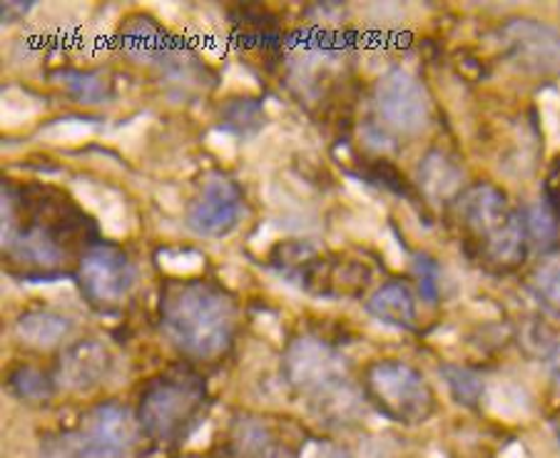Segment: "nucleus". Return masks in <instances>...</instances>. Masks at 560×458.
Wrapping results in <instances>:
<instances>
[{
    "label": "nucleus",
    "mask_w": 560,
    "mask_h": 458,
    "mask_svg": "<svg viewBox=\"0 0 560 458\" xmlns=\"http://www.w3.org/2000/svg\"><path fill=\"white\" fill-rule=\"evenodd\" d=\"M167 337L197 359L222 354L232 337V304L207 286H185L162 309Z\"/></svg>",
    "instance_id": "nucleus-1"
},
{
    "label": "nucleus",
    "mask_w": 560,
    "mask_h": 458,
    "mask_svg": "<svg viewBox=\"0 0 560 458\" xmlns=\"http://www.w3.org/2000/svg\"><path fill=\"white\" fill-rule=\"evenodd\" d=\"M138 444V424L120 403H103L83 419L70 436V458H132Z\"/></svg>",
    "instance_id": "nucleus-2"
},
{
    "label": "nucleus",
    "mask_w": 560,
    "mask_h": 458,
    "mask_svg": "<svg viewBox=\"0 0 560 458\" xmlns=\"http://www.w3.org/2000/svg\"><path fill=\"white\" fill-rule=\"evenodd\" d=\"M374 397L384 411L404 424H419L427 421L433 409V394L423 376L401 362L376 364L369 374Z\"/></svg>",
    "instance_id": "nucleus-3"
},
{
    "label": "nucleus",
    "mask_w": 560,
    "mask_h": 458,
    "mask_svg": "<svg viewBox=\"0 0 560 458\" xmlns=\"http://www.w3.org/2000/svg\"><path fill=\"white\" fill-rule=\"evenodd\" d=\"M202 407V389L192 381H162L142 401L140 421L155 442H175Z\"/></svg>",
    "instance_id": "nucleus-4"
},
{
    "label": "nucleus",
    "mask_w": 560,
    "mask_h": 458,
    "mask_svg": "<svg viewBox=\"0 0 560 458\" xmlns=\"http://www.w3.org/2000/svg\"><path fill=\"white\" fill-rule=\"evenodd\" d=\"M284 374L294 389L322 397L347 384V364L337 349L319 339H296L284 356Z\"/></svg>",
    "instance_id": "nucleus-5"
},
{
    "label": "nucleus",
    "mask_w": 560,
    "mask_h": 458,
    "mask_svg": "<svg viewBox=\"0 0 560 458\" xmlns=\"http://www.w3.org/2000/svg\"><path fill=\"white\" fill-rule=\"evenodd\" d=\"M374 105L378 118L401 134H417L429 122V101L423 87L406 70L392 68L376 80Z\"/></svg>",
    "instance_id": "nucleus-6"
},
{
    "label": "nucleus",
    "mask_w": 560,
    "mask_h": 458,
    "mask_svg": "<svg viewBox=\"0 0 560 458\" xmlns=\"http://www.w3.org/2000/svg\"><path fill=\"white\" fill-rule=\"evenodd\" d=\"M501 43L521 70L536 75L560 73V31L536 17H513L503 25Z\"/></svg>",
    "instance_id": "nucleus-7"
},
{
    "label": "nucleus",
    "mask_w": 560,
    "mask_h": 458,
    "mask_svg": "<svg viewBox=\"0 0 560 458\" xmlns=\"http://www.w3.org/2000/svg\"><path fill=\"white\" fill-rule=\"evenodd\" d=\"M242 195L228 177H210L189 208L187 222L197 235L222 237L240 222Z\"/></svg>",
    "instance_id": "nucleus-8"
},
{
    "label": "nucleus",
    "mask_w": 560,
    "mask_h": 458,
    "mask_svg": "<svg viewBox=\"0 0 560 458\" xmlns=\"http://www.w3.org/2000/svg\"><path fill=\"white\" fill-rule=\"evenodd\" d=\"M85 290L95 302L120 304L135 284V267L128 257L110 247H97L90 251L80 267Z\"/></svg>",
    "instance_id": "nucleus-9"
},
{
    "label": "nucleus",
    "mask_w": 560,
    "mask_h": 458,
    "mask_svg": "<svg viewBox=\"0 0 560 458\" xmlns=\"http://www.w3.org/2000/svg\"><path fill=\"white\" fill-rule=\"evenodd\" d=\"M110 369L107 349L97 341H78L66 349L58 364V384L66 391L85 394L101 386Z\"/></svg>",
    "instance_id": "nucleus-10"
},
{
    "label": "nucleus",
    "mask_w": 560,
    "mask_h": 458,
    "mask_svg": "<svg viewBox=\"0 0 560 458\" xmlns=\"http://www.w3.org/2000/svg\"><path fill=\"white\" fill-rule=\"evenodd\" d=\"M72 192H75L78 200L83 202L90 212L97 214V220H101L107 235L110 237L128 235L130 214H128V208H125L120 192H115L101 183H93V179L88 177H78L75 183H72Z\"/></svg>",
    "instance_id": "nucleus-11"
},
{
    "label": "nucleus",
    "mask_w": 560,
    "mask_h": 458,
    "mask_svg": "<svg viewBox=\"0 0 560 458\" xmlns=\"http://www.w3.org/2000/svg\"><path fill=\"white\" fill-rule=\"evenodd\" d=\"M460 212H464L466 222L471 224L478 235H489V239L513 218V214L505 210L503 195L489 185L468 190L464 195V200H460Z\"/></svg>",
    "instance_id": "nucleus-12"
},
{
    "label": "nucleus",
    "mask_w": 560,
    "mask_h": 458,
    "mask_svg": "<svg viewBox=\"0 0 560 458\" xmlns=\"http://www.w3.org/2000/svg\"><path fill=\"white\" fill-rule=\"evenodd\" d=\"M369 312L382 321V325L396 329H411L417 319V304L411 292L404 284H386L369 302Z\"/></svg>",
    "instance_id": "nucleus-13"
},
{
    "label": "nucleus",
    "mask_w": 560,
    "mask_h": 458,
    "mask_svg": "<svg viewBox=\"0 0 560 458\" xmlns=\"http://www.w3.org/2000/svg\"><path fill=\"white\" fill-rule=\"evenodd\" d=\"M419 185L431 202H444L460 187V169L441 152H431L419 167Z\"/></svg>",
    "instance_id": "nucleus-14"
},
{
    "label": "nucleus",
    "mask_w": 560,
    "mask_h": 458,
    "mask_svg": "<svg viewBox=\"0 0 560 458\" xmlns=\"http://www.w3.org/2000/svg\"><path fill=\"white\" fill-rule=\"evenodd\" d=\"M68 331L70 321L58 312H31L18 319L15 325V334L21 337L25 344L40 349L58 344L60 339L68 337Z\"/></svg>",
    "instance_id": "nucleus-15"
},
{
    "label": "nucleus",
    "mask_w": 560,
    "mask_h": 458,
    "mask_svg": "<svg viewBox=\"0 0 560 458\" xmlns=\"http://www.w3.org/2000/svg\"><path fill=\"white\" fill-rule=\"evenodd\" d=\"M234 444L242 458H287L284 446L277 442L265 421L242 419L234 431Z\"/></svg>",
    "instance_id": "nucleus-16"
},
{
    "label": "nucleus",
    "mask_w": 560,
    "mask_h": 458,
    "mask_svg": "<svg viewBox=\"0 0 560 458\" xmlns=\"http://www.w3.org/2000/svg\"><path fill=\"white\" fill-rule=\"evenodd\" d=\"M8 249H11L18 259H25V262H33V265L56 267L60 262V249L43 230L15 235V239L11 242V247Z\"/></svg>",
    "instance_id": "nucleus-17"
},
{
    "label": "nucleus",
    "mask_w": 560,
    "mask_h": 458,
    "mask_svg": "<svg viewBox=\"0 0 560 458\" xmlns=\"http://www.w3.org/2000/svg\"><path fill=\"white\" fill-rule=\"evenodd\" d=\"M43 101L40 97L31 95L28 90L21 87H5L3 103H0V113H3V125L5 128H18V125L31 122L43 113Z\"/></svg>",
    "instance_id": "nucleus-18"
},
{
    "label": "nucleus",
    "mask_w": 560,
    "mask_h": 458,
    "mask_svg": "<svg viewBox=\"0 0 560 458\" xmlns=\"http://www.w3.org/2000/svg\"><path fill=\"white\" fill-rule=\"evenodd\" d=\"M95 134V125L83 118H60L45 125L40 130V140L56 142V145H78Z\"/></svg>",
    "instance_id": "nucleus-19"
},
{
    "label": "nucleus",
    "mask_w": 560,
    "mask_h": 458,
    "mask_svg": "<svg viewBox=\"0 0 560 458\" xmlns=\"http://www.w3.org/2000/svg\"><path fill=\"white\" fill-rule=\"evenodd\" d=\"M489 251L493 259H499V262H516L523 255V224L516 218L505 222L489 239Z\"/></svg>",
    "instance_id": "nucleus-20"
},
{
    "label": "nucleus",
    "mask_w": 560,
    "mask_h": 458,
    "mask_svg": "<svg viewBox=\"0 0 560 458\" xmlns=\"http://www.w3.org/2000/svg\"><path fill=\"white\" fill-rule=\"evenodd\" d=\"M60 83L66 85L80 103H103L107 97V83L97 73H78V70H66L60 73Z\"/></svg>",
    "instance_id": "nucleus-21"
},
{
    "label": "nucleus",
    "mask_w": 560,
    "mask_h": 458,
    "mask_svg": "<svg viewBox=\"0 0 560 458\" xmlns=\"http://www.w3.org/2000/svg\"><path fill=\"white\" fill-rule=\"evenodd\" d=\"M11 389L23 401H48L52 394L50 381L38 369H18L11 376Z\"/></svg>",
    "instance_id": "nucleus-22"
},
{
    "label": "nucleus",
    "mask_w": 560,
    "mask_h": 458,
    "mask_svg": "<svg viewBox=\"0 0 560 458\" xmlns=\"http://www.w3.org/2000/svg\"><path fill=\"white\" fill-rule=\"evenodd\" d=\"M444 379L448 389L454 391V397L464 403H476L483 397V381L478 379V374L460 369V366H444Z\"/></svg>",
    "instance_id": "nucleus-23"
},
{
    "label": "nucleus",
    "mask_w": 560,
    "mask_h": 458,
    "mask_svg": "<svg viewBox=\"0 0 560 458\" xmlns=\"http://www.w3.org/2000/svg\"><path fill=\"white\" fill-rule=\"evenodd\" d=\"M158 262L170 274L189 277V274H197L205 267V257L200 251H189V249H165L158 255Z\"/></svg>",
    "instance_id": "nucleus-24"
},
{
    "label": "nucleus",
    "mask_w": 560,
    "mask_h": 458,
    "mask_svg": "<svg viewBox=\"0 0 560 458\" xmlns=\"http://www.w3.org/2000/svg\"><path fill=\"white\" fill-rule=\"evenodd\" d=\"M536 290L546 296L548 302L560 304V255L548 257L536 272Z\"/></svg>",
    "instance_id": "nucleus-25"
},
{
    "label": "nucleus",
    "mask_w": 560,
    "mask_h": 458,
    "mask_svg": "<svg viewBox=\"0 0 560 458\" xmlns=\"http://www.w3.org/2000/svg\"><path fill=\"white\" fill-rule=\"evenodd\" d=\"M526 218H528L530 237L536 239L540 247L550 245V242H553V237H556V222H553V218H550V212L546 210V204H540V202L530 204Z\"/></svg>",
    "instance_id": "nucleus-26"
},
{
    "label": "nucleus",
    "mask_w": 560,
    "mask_h": 458,
    "mask_svg": "<svg viewBox=\"0 0 560 458\" xmlns=\"http://www.w3.org/2000/svg\"><path fill=\"white\" fill-rule=\"evenodd\" d=\"M15 239V220H13V204L8 192H3V247H11V242Z\"/></svg>",
    "instance_id": "nucleus-27"
},
{
    "label": "nucleus",
    "mask_w": 560,
    "mask_h": 458,
    "mask_svg": "<svg viewBox=\"0 0 560 458\" xmlns=\"http://www.w3.org/2000/svg\"><path fill=\"white\" fill-rule=\"evenodd\" d=\"M207 142H210V148H214L220 155H228L232 157L234 155V138L230 132H220L214 130L210 132V138H207Z\"/></svg>",
    "instance_id": "nucleus-28"
},
{
    "label": "nucleus",
    "mask_w": 560,
    "mask_h": 458,
    "mask_svg": "<svg viewBox=\"0 0 560 458\" xmlns=\"http://www.w3.org/2000/svg\"><path fill=\"white\" fill-rule=\"evenodd\" d=\"M548 374H550V381H553V386L560 391V347H556L548 356Z\"/></svg>",
    "instance_id": "nucleus-29"
},
{
    "label": "nucleus",
    "mask_w": 560,
    "mask_h": 458,
    "mask_svg": "<svg viewBox=\"0 0 560 458\" xmlns=\"http://www.w3.org/2000/svg\"><path fill=\"white\" fill-rule=\"evenodd\" d=\"M327 458H351L347 451H341V448H331V451L327 454Z\"/></svg>",
    "instance_id": "nucleus-30"
},
{
    "label": "nucleus",
    "mask_w": 560,
    "mask_h": 458,
    "mask_svg": "<svg viewBox=\"0 0 560 458\" xmlns=\"http://www.w3.org/2000/svg\"><path fill=\"white\" fill-rule=\"evenodd\" d=\"M558 442H560V424H558Z\"/></svg>",
    "instance_id": "nucleus-31"
}]
</instances>
